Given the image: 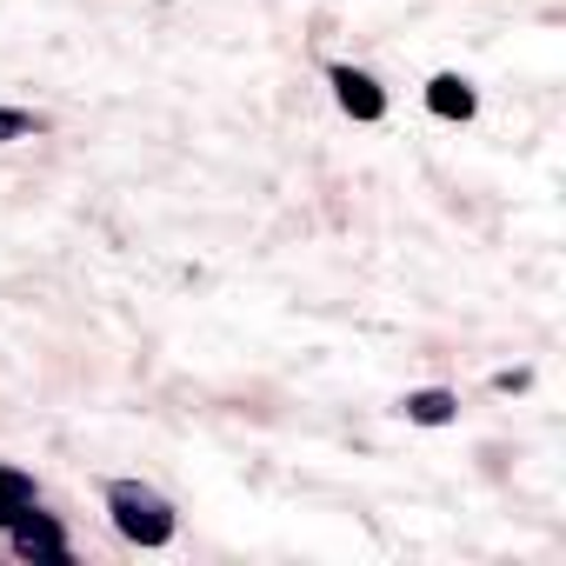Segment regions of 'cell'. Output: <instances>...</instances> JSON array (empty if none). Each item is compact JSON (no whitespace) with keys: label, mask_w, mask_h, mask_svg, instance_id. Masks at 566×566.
<instances>
[{"label":"cell","mask_w":566,"mask_h":566,"mask_svg":"<svg viewBox=\"0 0 566 566\" xmlns=\"http://www.w3.org/2000/svg\"><path fill=\"white\" fill-rule=\"evenodd\" d=\"M334 94H340V107H347L354 120H380V114H387V94H380L367 74H354V67H334Z\"/></svg>","instance_id":"3957f363"},{"label":"cell","mask_w":566,"mask_h":566,"mask_svg":"<svg viewBox=\"0 0 566 566\" xmlns=\"http://www.w3.org/2000/svg\"><path fill=\"white\" fill-rule=\"evenodd\" d=\"M107 500H114V526H120L127 539H140V546L174 539V513H167L154 493H140V486H114Z\"/></svg>","instance_id":"6da1fadb"},{"label":"cell","mask_w":566,"mask_h":566,"mask_svg":"<svg viewBox=\"0 0 566 566\" xmlns=\"http://www.w3.org/2000/svg\"><path fill=\"white\" fill-rule=\"evenodd\" d=\"M21 506H34L28 473H8V467H0V526H14V513H21Z\"/></svg>","instance_id":"5b68a950"},{"label":"cell","mask_w":566,"mask_h":566,"mask_svg":"<svg viewBox=\"0 0 566 566\" xmlns=\"http://www.w3.org/2000/svg\"><path fill=\"white\" fill-rule=\"evenodd\" d=\"M14 546H21L28 559H67L61 526H54L48 513H34V506H21V513H14Z\"/></svg>","instance_id":"7a4b0ae2"},{"label":"cell","mask_w":566,"mask_h":566,"mask_svg":"<svg viewBox=\"0 0 566 566\" xmlns=\"http://www.w3.org/2000/svg\"><path fill=\"white\" fill-rule=\"evenodd\" d=\"M427 107H433L440 120H467V114H473V87H467L460 74H433V81H427Z\"/></svg>","instance_id":"277c9868"},{"label":"cell","mask_w":566,"mask_h":566,"mask_svg":"<svg viewBox=\"0 0 566 566\" xmlns=\"http://www.w3.org/2000/svg\"><path fill=\"white\" fill-rule=\"evenodd\" d=\"M28 134V114H8V107H0V140H21Z\"/></svg>","instance_id":"52a82bcc"},{"label":"cell","mask_w":566,"mask_h":566,"mask_svg":"<svg viewBox=\"0 0 566 566\" xmlns=\"http://www.w3.org/2000/svg\"><path fill=\"white\" fill-rule=\"evenodd\" d=\"M407 420H420V427L453 420V394H440V387H433V394H413V400H407Z\"/></svg>","instance_id":"8992f818"}]
</instances>
